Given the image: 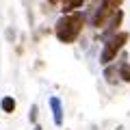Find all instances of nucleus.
Here are the masks:
<instances>
[{"instance_id": "10", "label": "nucleus", "mask_w": 130, "mask_h": 130, "mask_svg": "<svg viewBox=\"0 0 130 130\" xmlns=\"http://www.w3.org/2000/svg\"><path fill=\"white\" fill-rule=\"evenodd\" d=\"M30 121H32V124L37 121V106H32V108H30Z\"/></svg>"}, {"instance_id": "5", "label": "nucleus", "mask_w": 130, "mask_h": 130, "mask_svg": "<svg viewBox=\"0 0 130 130\" xmlns=\"http://www.w3.org/2000/svg\"><path fill=\"white\" fill-rule=\"evenodd\" d=\"M108 13H111V7H108V5H102V9H98V11H95V18L91 20V24H93V26H100Z\"/></svg>"}, {"instance_id": "7", "label": "nucleus", "mask_w": 130, "mask_h": 130, "mask_svg": "<svg viewBox=\"0 0 130 130\" xmlns=\"http://www.w3.org/2000/svg\"><path fill=\"white\" fill-rule=\"evenodd\" d=\"M0 106H2V111H5V113H13L15 111V100H13V98H2Z\"/></svg>"}, {"instance_id": "8", "label": "nucleus", "mask_w": 130, "mask_h": 130, "mask_svg": "<svg viewBox=\"0 0 130 130\" xmlns=\"http://www.w3.org/2000/svg\"><path fill=\"white\" fill-rule=\"evenodd\" d=\"M117 76H119V72H117L115 70V67H106V70H104V78H106L108 80V83H115V80H117Z\"/></svg>"}, {"instance_id": "1", "label": "nucleus", "mask_w": 130, "mask_h": 130, "mask_svg": "<svg viewBox=\"0 0 130 130\" xmlns=\"http://www.w3.org/2000/svg\"><path fill=\"white\" fill-rule=\"evenodd\" d=\"M80 28H83V18L80 15H63L56 22V37L63 43H72L78 37Z\"/></svg>"}, {"instance_id": "11", "label": "nucleus", "mask_w": 130, "mask_h": 130, "mask_svg": "<svg viewBox=\"0 0 130 130\" xmlns=\"http://www.w3.org/2000/svg\"><path fill=\"white\" fill-rule=\"evenodd\" d=\"M35 130H41V128H39V126H35Z\"/></svg>"}, {"instance_id": "3", "label": "nucleus", "mask_w": 130, "mask_h": 130, "mask_svg": "<svg viewBox=\"0 0 130 130\" xmlns=\"http://www.w3.org/2000/svg\"><path fill=\"white\" fill-rule=\"evenodd\" d=\"M50 106H52V117H54V124L61 126L63 124V106H61L59 98H50Z\"/></svg>"}, {"instance_id": "4", "label": "nucleus", "mask_w": 130, "mask_h": 130, "mask_svg": "<svg viewBox=\"0 0 130 130\" xmlns=\"http://www.w3.org/2000/svg\"><path fill=\"white\" fill-rule=\"evenodd\" d=\"M121 18H124V13L121 11H117V13H113V18H111V22H108V28L104 30V37H111L113 32H115V28L121 24Z\"/></svg>"}, {"instance_id": "2", "label": "nucleus", "mask_w": 130, "mask_h": 130, "mask_svg": "<svg viewBox=\"0 0 130 130\" xmlns=\"http://www.w3.org/2000/svg\"><path fill=\"white\" fill-rule=\"evenodd\" d=\"M128 41V32H117V35H111L104 43V50L100 54V63L102 65H108L113 59L117 56V52L121 50V46Z\"/></svg>"}, {"instance_id": "9", "label": "nucleus", "mask_w": 130, "mask_h": 130, "mask_svg": "<svg viewBox=\"0 0 130 130\" xmlns=\"http://www.w3.org/2000/svg\"><path fill=\"white\" fill-rule=\"evenodd\" d=\"M119 76H121L124 80H128V83H130V65H128V63H124V65L119 67Z\"/></svg>"}, {"instance_id": "6", "label": "nucleus", "mask_w": 130, "mask_h": 130, "mask_svg": "<svg viewBox=\"0 0 130 130\" xmlns=\"http://www.w3.org/2000/svg\"><path fill=\"white\" fill-rule=\"evenodd\" d=\"M85 5V0H63V13H72Z\"/></svg>"}]
</instances>
